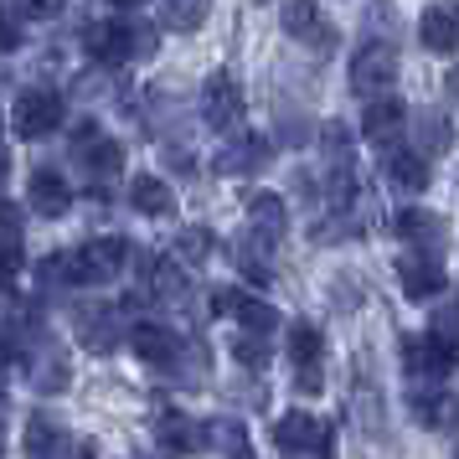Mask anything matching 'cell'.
Instances as JSON below:
<instances>
[{
  "instance_id": "12",
  "label": "cell",
  "mask_w": 459,
  "mask_h": 459,
  "mask_svg": "<svg viewBox=\"0 0 459 459\" xmlns=\"http://www.w3.org/2000/svg\"><path fill=\"white\" fill-rule=\"evenodd\" d=\"M26 196H31V207L42 212V217H63V212L73 207V186H67L57 170H37Z\"/></svg>"
},
{
  "instance_id": "30",
  "label": "cell",
  "mask_w": 459,
  "mask_h": 459,
  "mask_svg": "<svg viewBox=\"0 0 459 459\" xmlns=\"http://www.w3.org/2000/svg\"><path fill=\"white\" fill-rule=\"evenodd\" d=\"M397 232L403 238H429L434 222H429V212H397Z\"/></svg>"
},
{
  "instance_id": "22",
  "label": "cell",
  "mask_w": 459,
  "mask_h": 459,
  "mask_svg": "<svg viewBox=\"0 0 459 459\" xmlns=\"http://www.w3.org/2000/svg\"><path fill=\"white\" fill-rule=\"evenodd\" d=\"M202 444H207V449H217V455H248V434H243V429H238V423H212L207 434H202Z\"/></svg>"
},
{
  "instance_id": "10",
  "label": "cell",
  "mask_w": 459,
  "mask_h": 459,
  "mask_svg": "<svg viewBox=\"0 0 459 459\" xmlns=\"http://www.w3.org/2000/svg\"><path fill=\"white\" fill-rule=\"evenodd\" d=\"M397 279H403V290H408V299H434L438 290H444V269H438L434 258H423V253H408V258H397Z\"/></svg>"
},
{
  "instance_id": "18",
  "label": "cell",
  "mask_w": 459,
  "mask_h": 459,
  "mask_svg": "<svg viewBox=\"0 0 459 459\" xmlns=\"http://www.w3.org/2000/svg\"><path fill=\"white\" fill-rule=\"evenodd\" d=\"M170 258H176V264H186V269L207 264V258H212V232H207V228L176 232V248H170Z\"/></svg>"
},
{
  "instance_id": "11",
  "label": "cell",
  "mask_w": 459,
  "mask_h": 459,
  "mask_svg": "<svg viewBox=\"0 0 459 459\" xmlns=\"http://www.w3.org/2000/svg\"><path fill=\"white\" fill-rule=\"evenodd\" d=\"M418 37H423V47L429 52H438V57H449L459 47V22L449 5H429L423 16H418Z\"/></svg>"
},
{
  "instance_id": "14",
  "label": "cell",
  "mask_w": 459,
  "mask_h": 459,
  "mask_svg": "<svg viewBox=\"0 0 459 459\" xmlns=\"http://www.w3.org/2000/svg\"><path fill=\"white\" fill-rule=\"evenodd\" d=\"M129 202L145 212V217H176V191L160 176H134L129 181Z\"/></svg>"
},
{
  "instance_id": "1",
  "label": "cell",
  "mask_w": 459,
  "mask_h": 459,
  "mask_svg": "<svg viewBox=\"0 0 459 459\" xmlns=\"http://www.w3.org/2000/svg\"><path fill=\"white\" fill-rule=\"evenodd\" d=\"M125 258H129L125 238H93L83 248L57 253V264H47V279H63V284H108V279H119Z\"/></svg>"
},
{
  "instance_id": "2",
  "label": "cell",
  "mask_w": 459,
  "mask_h": 459,
  "mask_svg": "<svg viewBox=\"0 0 459 459\" xmlns=\"http://www.w3.org/2000/svg\"><path fill=\"white\" fill-rule=\"evenodd\" d=\"M63 93H52V88H26L22 99L11 104V125L22 140H47L52 129L63 125Z\"/></svg>"
},
{
  "instance_id": "3",
  "label": "cell",
  "mask_w": 459,
  "mask_h": 459,
  "mask_svg": "<svg viewBox=\"0 0 459 459\" xmlns=\"http://www.w3.org/2000/svg\"><path fill=\"white\" fill-rule=\"evenodd\" d=\"M393 83H397V52L387 42H367L351 57V88L361 99H372V93H393Z\"/></svg>"
},
{
  "instance_id": "19",
  "label": "cell",
  "mask_w": 459,
  "mask_h": 459,
  "mask_svg": "<svg viewBox=\"0 0 459 459\" xmlns=\"http://www.w3.org/2000/svg\"><path fill=\"white\" fill-rule=\"evenodd\" d=\"M232 315L248 325L253 335H269L273 325H279V315H273V305L269 299H248V294H238V305H232Z\"/></svg>"
},
{
  "instance_id": "37",
  "label": "cell",
  "mask_w": 459,
  "mask_h": 459,
  "mask_svg": "<svg viewBox=\"0 0 459 459\" xmlns=\"http://www.w3.org/2000/svg\"><path fill=\"white\" fill-rule=\"evenodd\" d=\"M114 5H119V11H140V5H145V0H114Z\"/></svg>"
},
{
  "instance_id": "17",
  "label": "cell",
  "mask_w": 459,
  "mask_h": 459,
  "mask_svg": "<svg viewBox=\"0 0 459 459\" xmlns=\"http://www.w3.org/2000/svg\"><path fill=\"white\" fill-rule=\"evenodd\" d=\"M387 170H393V186H403V191H423L429 186V160L413 155V150H397Z\"/></svg>"
},
{
  "instance_id": "36",
  "label": "cell",
  "mask_w": 459,
  "mask_h": 459,
  "mask_svg": "<svg viewBox=\"0 0 459 459\" xmlns=\"http://www.w3.org/2000/svg\"><path fill=\"white\" fill-rule=\"evenodd\" d=\"M0 181H11V150H5V140H0Z\"/></svg>"
},
{
  "instance_id": "28",
  "label": "cell",
  "mask_w": 459,
  "mask_h": 459,
  "mask_svg": "<svg viewBox=\"0 0 459 459\" xmlns=\"http://www.w3.org/2000/svg\"><path fill=\"white\" fill-rule=\"evenodd\" d=\"M16 273H22V248H16V238L5 232V238H0V290H11Z\"/></svg>"
},
{
  "instance_id": "23",
  "label": "cell",
  "mask_w": 459,
  "mask_h": 459,
  "mask_svg": "<svg viewBox=\"0 0 459 459\" xmlns=\"http://www.w3.org/2000/svg\"><path fill=\"white\" fill-rule=\"evenodd\" d=\"M150 284H155V294H160L166 305H176V299L186 294V279H181V269H176V258H160V264H150Z\"/></svg>"
},
{
  "instance_id": "20",
  "label": "cell",
  "mask_w": 459,
  "mask_h": 459,
  "mask_svg": "<svg viewBox=\"0 0 459 459\" xmlns=\"http://www.w3.org/2000/svg\"><path fill=\"white\" fill-rule=\"evenodd\" d=\"M248 217H253V228H264L269 238H279V232H284V202H279L273 191H258V196H253Z\"/></svg>"
},
{
  "instance_id": "4",
  "label": "cell",
  "mask_w": 459,
  "mask_h": 459,
  "mask_svg": "<svg viewBox=\"0 0 459 459\" xmlns=\"http://www.w3.org/2000/svg\"><path fill=\"white\" fill-rule=\"evenodd\" d=\"M273 444L284 455H331V423L315 413H284L273 423Z\"/></svg>"
},
{
  "instance_id": "6",
  "label": "cell",
  "mask_w": 459,
  "mask_h": 459,
  "mask_svg": "<svg viewBox=\"0 0 459 459\" xmlns=\"http://www.w3.org/2000/svg\"><path fill=\"white\" fill-rule=\"evenodd\" d=\"M78 160H83V170L99 181V186H104V181H114V176L125 170V150H119V140H114V134L83 125V134H78Z\"/></svg>"
},
{
  "instance_id": "33",
  "label": "cell",
  "mask_w": 459,
  "mask_h": 459,
  "mask_svg": "<svg viewBox=\"0 0 459 459\" xmlns=\"http://www.w3.org/2000/svg\"><path fill=\"white\" fill-rule=\"evenodd\" d=\"M16 42H22V31H16V22L0 11V52H16Z\"/></svg>"
},
{
  "instance_id": "26",
  "label": "cell",
  "mask_w": 459,
  "mask_h": 459,
  "mask_svg": "<svg viewBox=\"0 0 459 459\" xmlns=\"http://www.w3.org/2000/svg\"><path fill=\"white\" fill-rule=\"evenodd\" d=\"M160 449H202V434L186 418H160Z\"/></svg>"
},
{
  "instance_id": "15",
  "label": "cell",
  "mask_w": 459,
  "mask_h": 459,
  "mask_svg": "<svg viewBox=\"0 0 459 459\" xmlns=\"http://www.w3.org/2000/svg\"><path fill=\"white\" fill-rule=\"evenodd\" d=\"M129 351L140 361H150V367H166V361H176V335L160 331V325H134L129 331Z\"/></svg>"
},
{
  "instance_id": "24",
  "label": "cell",
  "mask_w": 459,
  "mask_h": 459,
  "mask_svg": "<svg viewBox=\"0 0 459 459\" xmlns=\"http://www.w3.org/2000/svg\"><path fill=\"white\" fill-rule=\"evenodd\" d=\"M238 140V134H232ZM264 160V140H238V145H228V150H217V170H248V166H258Z\"/></svg>"
},
{
  "instance_id": "9",
  "label": "cell",
  "mask_w": 459,
  "mask_h": 459,
  "mask_svg": "<svg viewBox=\"0 0 459 459\" xmlns=\"http://www.w3.org/2000/svg\"><path fill=\"white\" fill-rule=\"evenodd\" d=\"M279 26L290 31L294 42L331 47V26H325V16H320V5H315V0H284V11H279Z\"/></svg>"
},
{
  "instance_id": "21",
  "label": "cell",
  "mask_w": 459,
  "mask_h": 459,
  "mask_svg": "<svg viewBox=\"0 0 459 459\" xmlns=\"http://www.w3.org/2000/svg\"><path fill=\"white\" fill-rule=\"evenodd\" d=\"M52 449H67L63 444V429H57V423H52V418H31V423H26V455H52Z\"/></svg>"
},
{
  "instance_id": "29",
  "label": "cell",
  "mask_w": 459,
  "mask_h": 459,
  "mask_svg": "<svg viewBox=\"0 0 459 459\" xmlns=\"http://www.w3.org/2000/svg\"><path fill=\"white\" fill-rule=\"evenodd\" d=\"M232 356H238L243 367H264V361H269V346L248 331V335H238V341H232Z\"/></svg>"
},
{
  "instance_id": "13",
  "label": "cell",
  "mask_w": 459,
  "mask_h": 459,
  "mask_svg": "<svg viewBox=\"0 0 459 459\" xmlns=\"http://www.w3.org/2000/svg\"><path fill=\"white\" fill-rule=\"evenodd\" d=\"M88 57H99V63H125L129 57V26L119 22H99V26H88Z\"/></svg>"
},
{
  "instance_id": "35",
  "label": "cell",
  "mask_w": 459,
  "mask_h": 459,
  "mask_svg": "<svg viewBox=\"0 0 459 459\" xmlns=\"http://www.w3.org/2000/svg\"><path fill=\"white\" fill-rule=\"evenodd\" d=\"M11 361H16V341H11V335H5V325H0V372H5V367H11Z\"/></svg>"
},
{
  "instance_id": "34",
  "label": "cell",
  "mask_w": 459,
  "mask_h": 459,
  "mask_svg": "<svg viewBox=\"0 0 459 459\" xmlns=\"http://www.w3.org/2000/svg\"><path fill=\"white\" fill-rule=\"evenodd\" d=\"M0 228L11 232V238H16V232H22V212L11 207V202H0Z\"/></svg>"
},
{
  "instance_id": "8",
  "label": "cell",
  "mask_w": 459,
  "mask_h": 459,
  "mask_svg": "<svg viewBox=\"0 0 459 459\" xmlns=\"http://www.w3.org/2000/svg\"><path fill=\"white\" fill-rule=\"evenodd\" d=\"M403 125H408L403 99H393V93H372V104H367V114H361V134H367L372 145H397V140H403Z\"/></svg>"
},
{
  "instance_id": "31",
  "label": "cell",
  "mask_w": 459,
  "mask_h": 459,
  "mask_svg": "<svg viewBox=\"0 0 459 459\" xmlns=\"http://www.w3.org/2000/svg\"><path fill=\"white\" fill-rule=\"evenodd\" d=\"M26 16H37V22H47V16H57L63 11V0H22Z\"/></svg>"
},
{
  "instance_id": "5",
  "label": "cell",
  "mask_w": 459,
  "mask_h": 459,
  "mask_svg": "<svg viewBox=\"0 0 459 459\" xmlns=\"http://www.w3.org/2000/svg\"><path fill=\"white\" fill-rule=\"evenodd\" d=\"M403 367H408V377H413V382L438 387V382L449 377V367H455V346H444L438 335H418V341H408V346H403Z\"/></svg>"
},
{
  "instance_id": "25",
  "label": "cell",
  "mask_w": 459,
  "mask_h": 459,
  "mask_svg": "<svg viewBox=\"0 0 459 459\" xmlns=\"http://www.w3.org/2000/svg\"><path fill=\"white\" fill-rule=\"evenodd\" d=\"M232 253H238V264H243V273H248V279L269 284V248H264V243H253V238H238V243H232Z\"/></svg>"
},
{
  "instance_id": "32",
  "label": "cell",
  "mask_w": 459,
  "mask_h": 459,
  "mask_svg": "<svg viewBox=\"0 0 459 459\" xmlns=\"http://www.w3.org/2000/svg\"><path fill=\"white\" fill-rule=\"evenodd\" d=\"M232 305H238V290H212V299H207L212 315H232Z\"/></svg>"
},
{
  "instance_id": "7",
  "label": "cell",
  "mask_w": 459,
  "mask_h": 459,
  "mask_svg": "<svg viewBox=\"0 0 459 459\" xmlns=\"http://www.w3.org/2000/svg\"><path fill=\"white\" fill-rule=\"evenodd\" d=\"M202 114H207V125L217 134L243 125V93L232 83V73H212L207 78V88H202Z\"/></svg>"
},
{
  "instance_id": "38",
  "label": "cell",
  "mask_w": 459,
  "mask_h": 459,
  "mask_svg": "<svg viewBox=\"0 0 459 459\" xmlns=\"http://www.w3.org/2000/svg\"><path fill=\"white\" fill-rule=\"evenodd\" d=\"M0 129H5V108H0Z\"/></svg>"
},
{
  "instance_id": "16",
  "label": "cell",
  "mask_w": 459,
  "mask_h": 459,
  "mask_svg": "<svg viewBox=\"0 0 459 459\" xmlns=\"http://www.w3.org/2000/svg\"><path fill=\"white\" fill-rule=\"evenodd\" d=\"M212 0H160V22L170 31H196V26L207 22Z\"/></svg>"
},
{
  "instance_id": "27",
  "label": "cell",
  "mask_w": 459,
  "mask_h": 459,
  "mask_svg": "<svg viewBox=\"0 0 459 459\" xmlns=\"http://www.w3.org/2000/svg\"><path fill=\"white\" fill-rule=\"evenodd\" d=\"M290 356H294V367H299V361H320V331H315V325H294Z\"/></svg>"
}]
</instances>
